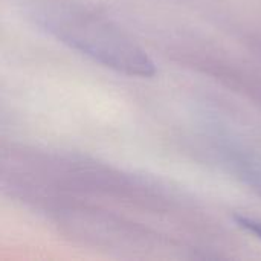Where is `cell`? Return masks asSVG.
<instances>
[{"label": "cell", "mask_w": 261, "mask_h": 261, "mask_svg": "<svg viewBox=\"0 0 261 261\" xmlns=\"http://www.w3.org/2000/svg\"><path fill=\"white\" fill-rule=\"evenodd\" d=\"M49 31L95 61L130 76L150 78L156 64L148 54L112 21L80 9H55L44 17Z\"/></svg>", "instance_id": "obj_1"}, {"label": "cell", "mask_w": 261, "mask_h": 261, "mask_svg": "<svg viewBox=\"0 0 261 261\" xmlns=\"http://www.w3.org/2000/svg\"><path fill=\"white\" fill-rule=\"evenodd\" d=\"M232 165L240 179L261 196V159L243 151H234Z\"/></svg>", "instance_id": "obj_2"}, {"label": "cell", "mask_w": 261, "mask_h": 261, "mask_svg": "<svg viewBox=\"0 0 261 261\" xmlns=\"http://www.w3.org/2000/svg\"><path fill=\"white\" fill-rule=\"evenodd\" d=\"M236 222L240 228L254 234L258 240H261V222L255 220V219L243 217V216H236Z\"/></svg>", "instance_id": "obj_3"}]
</instances>
